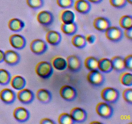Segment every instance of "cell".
Listing matches in <instances>:
<instances>
[{
  "instance_id": "obj_18",
  "label": "cell",
  "mask_w": 132,
  "mask_h": 124,
  "mask_svg": "<svg viewBox=\"0 0 132 124\" xmlns=\"http://www.w3.org/2000/svg\"><path fill=\"white\" fill-rule=\"evenodd\" d=\"M46 41L52 46H57L61 43L62 36L59 32L50 30L46 34Z\"/></svg>"
},
{
  "instance_id": "obj_6",
  "label": "cell",
  "mask_w": 132,
  "mask_h": 124,
  "mask_svg": "<svg viewBox=\"0 0 132 124\" xmlns=\"http://www.w3.org/2000/svg\"><path fill=\"white\" fill-rule=\"evenodd\" d=\"M67 68L69 71L73 73H77L79 72L82 67V59L79 56L70 55L67 57Z\"/></svg>"
},
{
  "instance_id": "obj_31",
  "label": "cell",
  "mask_w": 132,
  "mask_h": 124,
  "mask_svg": "<svg viewBox=\"0 0 132 124\" xmlns=\"http://www.w3.org/2000/svg\"><path fill=\"white\" fill-rule=\"evenodd\" d=\"M58 122L60 124H73L75 121L72 119L70 114L64 112L61 114L58 118Z\"/></svg>"
},
{
  "instance_id": "obj_2",
  "label": "cell",
  "mask_w": 132,
  "mask_h": 124,
  "mask_svg": "<svg viewBox=\"0 0 132 124\" xmlns=\"http://www.w3.org/2000/svg\"><path fill=\"white\" fill-rule=\"evenodd\" d=\"M101 96L105 102L113 104L119 99L120 92L116 88L108 87L103 89L101 93Z\"/></svg>"
},
{
  "instance_id": "obj_24",
  "label": "cell",
  "mask_w": 132,
  "mask_h": 124,
  "mask_svg": "<svg viewBox=\"0 0 132 124\" xmlns=\"http://www.w3.org/2000/svg\"><path fill=\"white\" fill-rule=\"evenodd\" d=\"M61 28L62 32L64 34L68 36H71L76 34L78 30V26L76 22L72 23H67V24L62 23Z\"/></svg>"
},
{
  "instance_id": "obj_40",
  "label": "cell",
  "mask_w": 132,
  "mask_h": 124,
  "mask_svg": "<svg viewBox=\"0 0 132 124\" xmlns=\"http://www.w3.org/2000/svg\"><path fill=\"white\" fill-rule=\"evenodd\" d=\"M124 35L126 37V38L128 39L130 41L132 40V28H130V29L125 30V32H124Z\"/></svg>"
},
{
  "instance_id": "obj_44",
  "label": "cell",
  "mask_w": 132,
  "mask_h": 124,
  "mask_svg": "<svg viewBox=\"0 0 132 124\" xmlns=\"http://www.w3.org/2000/svg\"><path fill=\"white\" fill-rule=\"evenodd\" d=\"M126 1H127L128 3L130 4V5H131L132 4V0H126Z\"/></svg>"
},
{
  "instance_id": "obj_25",
  "label": "cell",
  "mask_w": 132,
  "mask_h": 124,
  "mask_svg": "<svg viewBox=\"0 0 132 124\" xmlns=\"http://www.w3.org/2000/svg\"><path fill=\"white\" fill-rule=\"evenodd\" d=\"M52 65L54 68L59 71H64L67 68V59L61 56H57L52 61Z\"/></svg>"
},
{
  "instance_id": "obj_15",
  "label": "cell",
  "mask_w": 132,
  "mask_h": 124,
  "mask_svg": "<svg viewBox=\"0 0 132 124\" xmlns=\"http://www.w3.org/2000/svg\"><path fill=\"white\" fill-rule=\"evenodd\" d=\"M110 26H112L110 21L105 17H97L94 21V28L100 32H105Z\"/></svg>"
},
{
  "instance_id": "obj_21",
  "label": "cell",
  "mask_w": 132,
  "mask_h": 124,
  "mask_svg": "<svg viewBox=\"0 0 132 124\" xmlns=\"http://www.w3.org/2000/svg\"><path fill=\"white\" fill-rule=\"evenodd\" d=\"M10 83L12 87L14 88V89L20 90L25 87L27 81H26L25 78L23 76H19V75H15L14 77L12 78Z\"/></svg>"
},
{
  "instance_id": "obj_3",
  "label": "cell",
  "mask_w": 132,
  "mask_h": 124,
  "mask_svg": "<svg viewBox=\"0 0 132 124\" xmlns=\"http://www.w3.org/2000/svg\"><path fill=\"white\" fill-rule=\"evenodd\" d=\"M87 80L89 83L94 87H99L104 85L106 79L103 72L99 69H95L90 71L87 75Z\"/></svg>"
},
{
  "instance_id": "obj_42",
  "label": "cell",
  "mask_w": 132,
  "mask_h": 124,
  "mask_svg": "<svg viewBox=\"0 0 132 124\" xmlns=\"http://www.w3.org/2000/svg\"><path fill=\"white\" fill-rule=\"evenodd\" d=\"M89 2H90L91 3H94V4H99L101 3L103 0H88Z\"/></svg>"
},
{
  "instance_id": "obj_39",
  "label": "cell",
  "mask_w": 132,
  "mask_h": 124,
  "mask_svg": "<svg viewBox=\"0 0 132 124\" xmlns=\"http://www.w3.org/2000/svg\"><path fill=\"white\" fill-rule=\"evenodd\" d=\"M40 123L41 124H55V121H54L53 120L50 118H43L42 120L40 121Z\"/></svg>"
},
{
  "instance_id": "obj_43",
  "label": "cell",
  "mask_w": 132,
  "mask_h": 124,
  "mask_svg": "<svg viewBox=\"0 0 132 124\" xmlns=\"http://www.w3.org/2000/svg\"><path fill=\"white\" fill-rule=\"evenodd\" d=\"M90 123H101V122H99V121H92V122H91Z\"/></svg>"
},
{
  "instance_id": "obj_41",
  "label": "cell",
  "mask_w": 132,
  "mask_h": 124,
  "mask_svg": "<svg viewBox=\"0 0 132 124\" xmlns=\"http://www.w3.org/2000/svg\"><path fill=\"white\" fill-rule=\"evenodd\" d=\"M4 61V52L0 49V63H2Z\"/></svg>"
},
{
  "instance_id": "obj_28",
  "label": "cell",
  "mask_w": 132,
  "mask_h": 124,
  "mask_svg": "<svg viewBox=\"0 0 132 124\" xmlns=\"http://www.w3.org/2000/svg\"><path fill=\"white\" fill-rule=\"evenodd\" d=\"M99 59L95 56H89L86 58L85 61V65L86 69L89 71L98 69Z\"/></svg>"
},
{
  "instance_id": "obj_7",
  "label": "cell",
  "mask_w": 132,
  "mask_h": 124,
  "mask_svg": "<svg viewBox=\"0 0 132 124\" xmlns=\"http://www.w3.org/2000/svg\"><path fill=\"white\" fill-rule=\"evenodd\" d=\"M59 94L64 100L67 102L74 101L77 97V90L73 87L68 85H64L61 87Z\"/></svg>"
},
{
  "instance_id": "obj_20",
  "label": "cell",
  "mask_w": 132,
  "mask_h": 124,
  "mask_svg": "<svg viewBox=\"0 0 132 124\" xmlns=\"http://www.w3.org/2000/svg\"><path fill=\"white\" fill-rule=\"evenodd\" d=\"M113 70L116 72H122L126 70L125 65V58L121 56H116L110 59Z\"/></svg>"
},
{
  "instance_id": "obj_9",
  "label": "cell",
  "mask_w": 132,
  "mask_h": 124,
  "mask_svg": "<svg viewBox=\"0 0 132 124\" xmlns=\"http://www.w3.org/2000/svg\"><path fill=\"white\" fill-rule=\"evenodd\" d=\"M18 100L24 105L30 104L35 99V94L33 92L28 89H23L19 90L17 94Z\"/></svg>"
},
{
  "instance_id": "obj_5",
  "label": "cell",
  "mask_w": 132,
  "mask_h": 124,
  "mask_svg": "<svg viewBox=\"0 0 132 124\" xmlns=\"http://www.w3.org/2000/svg\"><path fill=\"white\" fill-rule=\"evenodd\" d=\"M97 114L103 119H110L113 116V108L111 104L107 102H100L98 103L95 108Z\"/></svg>"
},
{
  "instance_id": "obj_27",
  "label": "cell",
  "mask_w": 132,
  "mask_h": 124,
  "mask_svg": "<svg viewBox=\"0 0 132 124\" xmlns=\"http://www.w3.org/2000/svg\"><path fill=\"white\" fill-rule=\"evenodd\" d=\"M76 16L75 14L70 10H64L60 14V19L63 23H72L75 22Z\"/></svg>"
},
{
  "instance_id": "obj_22",
  "label": "cell",
  "mask_w": 132,
  "mask_h": 124,
  "mask_svg": "<svg viewBox=\"0 0 132 124\" xmlns=\"http://www.w3.org/2000/svg\"><path fill=\"white\" fill-rule=\"evenodd\" d=\"M8 27L11 31L14 32H21L25 27V24L19 18H12L8 23Z\"/></svg>"
},
{
  "instance_id": "obj_11",
  "label": "cell",
  "mask_w": 132,
  "mask_h": 124,
  "mask_svg": "<svg viewBox=\"0 0 132 124\" xmlns=\"http://www.w3.org/2000/svg\"><path fill=\"white\" fill-rule=\"evenodd\" d=\"M20 54L13 50H7L4 52V62L10 66H15L20 62Z\"/></svg>"
},
{
  "instance_id": "obj_34",
  "label": "cell",
  "mask_w": 132,
  "mask_h": 124,
  "mask_svg": "<svg viewBox=\"0 0 132 124\" xmlns=\"http://www.w3.org/2000/svg\"><path fill=\"white\" fill-rule=\"evenodd\" d=\"M57 4L60 8L68 9L72 8L74 5V0H56Z\"/></svg>"
},
{
  "instance_id": "obj_26",
  "label": "cell",
  "mask_w": 132,
  "mask_h": 124,
  "mask_svg": "<svg viewBox=\"0 0 132 124\" xmlns=\"http://www.w3.org/2000/svg\"><path fill=\"white\" fill-rule=\"evenodd\" d=\"M72 43L77 49H84L86 46V42L85 36L82 34H74L72 39Z\"/></svg>"
},
{
  "instance_id": "obj_29",
  "label": "cell",
  "mask_w": 132,
  "mask_h": 124,
  "mask_svg": "<svg viewBox=\"0 0 132 124\" xmlns=\"http://www.w3.org/2000/svg\"><path fill=\"white\" fill-rule=\"evenodd\" d=\"M119 25L125 30L132 28V17L131 15H125L119 19Z\"/></svg>"
},
{
  "instance_id": "obj_14",
  "label": "cell",
  "mask_w": 132,
  "mask_h": 124,
  "mask_svg": "<svg viewBox=\"0 0 132 124\" xmlns=\"http://www.w3.org/2000/svg\"><path fill=\"white\" fill-rule=\"evenodd\" d=\"M16 98L15 92L10 89H3L0 92V99L6 105L12 104L16 99Z\"/></svg>"
},
{
  "instance_id": "obj_4",
  "label": "cell",
  "mask_w": 132,
  "mask_h": 124,
  "mask_svg": "<svg viewBox=\"0 0 132 124\" xmlns=\"http://www.w3.org/2000/svg\"><path fill=\"white\" fill-rule=\"evenodd\" d=\"M105 35L109 41L113 43L119 42L124 37V31L122 28L116 26H110L106 30Z\"/></svg>"
},
{
  "instance_id": "obj_23",
  "label": "cell",
  "mask_w": 132,
  "mask_h": 124,
  "mask_svg": "<svg viewBox=\"0 0 132 124\" xmlns=\"http://www.w3.org/2000/svg\"><path fill=\"white\" fill-rule=\"evenodd\" d=\"M98 69L103 73H110L112 72L113 71V68L110 59L104 58L99 59Z\"/></svg>"
},
{
  "instance_id": "obj_10",
  "label": "cell",
  "mask_w": 132,
  "mask_h": 124,
  "mask_svg": "<svg viewBox=\"0 0 132 124\" xmlns=\"http://www.w3.org/2000/svg\"><path fill=\"white\" fill-rule=\"evenodd\" d=\"M37 20L41 25L43 27H49L54 23V17L51 12L43 10L37 14Z\"/></svg>"
},
{
  "instance_id": "obj_12",
  "label": "cell",
  "mask_w": 132,
  "mask_h": 124,
  "mask_svg": "<svg viewBox=\"0 0 132 124\" xmlns=\"http://www.w3.org/2000/svg\"><path fill=\"white\" fill-rule=\"evenodd\" d=\"M9 42L10 45L17 50H22L27 45V40L25 37L21 34H12L9 37Z\"/></svg>"
},
{
  "instance_id": "obj_17",
  "label": "cell",
  "mask_w": 132,
  "mask_h": 124,
  "mask_svg": "<svg viewBox=\"0 0 132 124\" xmlns=\"http://www.w3.org/2000/svg\"><path fill=\"white\" fill-rule=\"evenodd\" d=\"M75 10L81 14H87L92 9L91 3L88 0H77L73 5Z\"/></svg>"
},
{
  "instance_id": "obj_30",
  "label": "cell",
  "mask_w": 132,
  "mask_h": 124,
  "mask_svg": "<svg viewBox=\"0 0 132 124\" xmlns=\"http://www.w3.org/2000/svg\"><path fill=\"white\" fill-rule=\"evenodd\" d=\"M12 76L7 70L0 68V85H7L10 83Z\"/></svg>"
},
{
  "instance_id": "obj_1",
  "label": "cell",
  "mask_w": 132,
  "mask_h": 124,
  "mask_svg": "<svg viewBox=\"0 0 132 124\" xmlns=\"http://www.w3.org/2000/svg\"><path fill=\"white\" fill-rule=\"evenodd\" d=\"M35 71L39 77L44 80H47L52 76L54 73V67L50 62L42 61L36 65Z\"/></svg>"
},
{
  "instance_id": "obj_8",
  "label": "cell",
  "mask_w": 132,
  "mask_h": 124,
  "mask_svg": "<svg viewBox=\"0 0 132 124\" xmlns=\"http://www.w3.org/2000/svg\"><path fill=\"white\" fill-rule=\"evenodd\" d=\"M30 50L36 55H42L47 51L48 47L46 41L41 39H35L32 40L30 45Z\"/></svg>"
},
{
  "instance_id": "obj_36",
  "label": "cell",
  "mask_w": 132,
  "mask_h": 124,
  "mask_svg": "<svg viewBox=\"0 0 132 124\" xmlns=\"http://www.w3.org/2000/svg\"><path fill=\"white\" fill-rule=\"evenodd\" d=\"M122 97L126 103L131 105L132 103V89L131 88L125 89L122 92Z\"/></svg>"
},
{
  "instance_id": "obj_37",
  "label": "cell",
  "mask_w": 132,
  "mask_h": 124,
  "mask_svg": "<svg viewBox=\"0 0 132 124\" xmlns=\"http://www.w3.org/2000/svg\"><path fill=\"white\" fill-rule=\"evenodd\" d=\"M125 65L126 70H128L130 72L132 71V55L127 56L126 58H125Z\"/></svg>"
},
{
  "instance_id": "obj_33",
  "label": "cell",
  "mask_w": 132,
  "mask_h": 124,
  "mask_svg": "<svg viewBox=\"0 0 132 124\" xmlns=\"http://www.w3.org/2000/svg\"><path fill=\"white\" fill-rule=\"evenodd\" d=\"M27 4L30 9L37 10L43 6L44 0H27Z\"/></svg>"
},
{
  "instance_id": "obj_19",
  "label": "cell",
  "mask_w": 132,
  "mask_h": 124,
  "mask_svg": "<svg viewBox=\"0 0 132 124\" xmlns=\"http://www.w3.org/2000/svg\"><path fill=\"white\" fill-rule=\"evenodd\" d=\"M36 98L37 100L43 104H48L52 99V95L51 92L47 89H40L36 92Z\"/></svg>"
},
{
  "instance_id": "obj_35",
  "label": "cell",
  "mask_w": 132,
  "mask_h": 124,
  "mask_svg": "<svg viewBox=\"0 0 132 124\" xmlns=\"http://www.w3.org/2000/svg\"><path fill=\"white\" fill-rule=\"evenodd\" d=\"M110 3L113 7L116 9H123L127 5L126 0H109Z\"/></svg>"
},
{
  "instance_id": "obj_16",
  "label": "cell",
  "mask_w": 132,
  "mask_h": 124,
  "mask_svg": "<svg viewBox=\"0 0 132 124\" xmlns=\"http://www.w3.org/2000/svg\"><path fill=\"white\" fill-rule=\"evenodd\" d=\"M13 116L18 122L24 123L29 120L30 112L24 107H16L13 112Z\"/></svg>"
},
{
  "instance_id": "obj_32",
  "label": "cell",
  "mask_w": 132,
  "mask_h": 124,
  "mask_svg": "<svg viewBox=\"0 0 132 124\" xmlns=\"http://www.w3.org/2000/svg\"><path fill=\"white\" fill-rule=\"evenodd\" d=\"M120 81L126 87H131L132 85V74L131 72H125L122 74L120 77Z\"/></svg>"
},
{
  "instance_id": "obj_38",
  "label": "cell",
  "mask_w": 132,
  "mask_h": 124,
  "mask_svg": "<svg viewBox=\"0 0 132 124\" xmlns=\"http://www.w3.org/2000/svg\"><path fill=\"white\" fill-rule=\"evenodd\" d=\"M86 40V42L90 44H93L95 43V40H96V37L94 34H88L85 37Z\"/></svg>"
},
{
  "instance_id": "obj_13",
  "label": "cell",
  "mask_w": 132,
  "mask_h": 124,
  "mask_svg": "<svg viewBox=\"0 0 132 124\" xmlns=\"http://www.w3.org/2000/svg\"><path fill=\"white\" fill-rule=\"evenodd\" d=\"M70 115L75 123H83L87 120V112L81 107H74L70 111Z\"/></svg>"
}]
</instances>
